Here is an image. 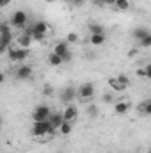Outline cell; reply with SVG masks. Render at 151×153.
<instances>
[{
    "mask_svg": "<svg viewBox=\"0 0 151 153\" xmlns=\"http://www.w3.org/2000/svg\"><path fill=\"white\" fill-rule=\"evenodd\" d=\"M89 116H93V117L98 116V107L96 105H89Z\"/></svg>",
    "mask_w": 151,
    "mask_h": 153,
    "instance_id": "cell-28",
    "label": "cell"
},
{
    "mask_svg": "<svg viewBox=\"0 0 151 153\" xmlns=\"http://www.w3.org/2000/svg\"><path fill=\"white\" fill-rule=\"evenodd\" d=\"M64 2H68V4H70V0H64Z\"/></svg>",
    "mask_w": 151,
    "mask_h": 153,
    "instance_id": "cell-36",
    "label": "cell"
},
{
    "mask_svg": "<svg viewBox=\"0 0 151 153\" xmlns=\"http://www.w3.org/2000/svg\"><path fill=\"white\" fill-rule=\"evenodd\" d=\"M13 0H0V7H5V5H9Z\"/></svg>",
    "mask_w": 151,
    "mask_h": 153,
    "instance_id": "cell-32",
    "label": "cell"
},
{
    "mask_svg": "<svg viewBox=\"0 0 151 153\" xmlns=\"http://www.w3.org/2000/svg\"><path fill=\"white\" fill-rule=\"evenodd\" d=\"M103 102H112V94H103Z\"/></svg>",
    "mask_w": 151,
    "mask_h": 153,
    "instance_id": "cell-31",
    "label": "cell"
},
{
    "mask_svg": "<svg viewBox=\"0 0 151 153\" xmlns=\"http://www.w3.org/2000/svg\"><path fill=\"white\" fill-rule=\"evenodd\" d=\"M76 41H78V36H76L75 32H70V34H68V38H66V43H68V45H71V43H76Z\"/></svg>",
    "mask_w": 151,
    "mask_h": 153,
    "instance_id": "cell-26",
    "label": "cell"
},
{
    "mask_svg": "<svg viewBox=\"0 0 151 153\" xmlns=\"http://www.w3.org/2000/svg\"><path fill=\"white\" fill-rule=\"evenodd\" d=\"M62 121H64V119H62V114H59V112H50V116H48V123H50L55 130L61 126Z\"/></svg>",
    "mask_w": 151,
    "mask_h": 153,
    "instance_id": "cell-11",
    "label": "cell"
},
{
    "mask_svg": "<svg viewBox=\"0 0 151 153\" xmlns=\"http://www.w3.org/2000/svg\"><path fill=\"white\" fill-rule=\"evenodd\" d=\"M5 52H7V48H5V46H2V45H0V55H4V53H5Z\"/></svg>",
    "mask_w": 151,
    "mask_h": 153,
    "instance_id": "cell-33",
    "label": "cell"
},
{
    "mask_svg": "<svg viewBox=\"0 0 151 153\" xmlns=\"http://www.w3.org/2000/svg\"><path fill=\"white\" fill-rule=\"evenodd\" d=\"M115 78H117V82H119V84H121V85H123L124 89H126V87L130 85V78H128L126 75H117Z\"/></svg>",
    "mask_w": 151,
    "mask_h": 153,
    "instance_id": "cell-24",
    "label": "cell"
},
{
    "mask_svg": "<svg viewBox=\"0 0 151 153\" xmlns=\"http://www.w3.org/2000/svg\"><path fill=\"white\" fill-rule=\"evenodd\" d=\"M32 76V68L29 64H21L18 70H16V78L18 80H29Z\"/></svg>",
    "mask_w": 151,
    "mask_h": 153,
    "instance_id": "cell-8",
    "label": "cell"
},
{
    "mask_svg": "<svg viewBox=\"0 0 151 153\" xmlns=\"http://www.w3.org/2000/svg\"><path fill=\"white\" fill-rule=\"evenodd\" d=\"M84 2H85V0H70V4H73L75 7H80V5H84Z\"/></svg>",
    "mask_w": 151,
    "mask_h": 153,
    "instance_id": "cell-30",
    "label": "cell"
},
{
    "mask_svg": "<svg viewBox=\"0 0 151 153\" xmlns=\"http://www.w3.org/2000/svg\"><path fill=\"white\" fill-rule=\"evenodd\" d=\"M48 64H50V66H53V68H57V66H61V64H62V57L52 52V53L48 55Z\"/></svg>",
    "mask_w": 151,
    "mask_h": 153,
    "instance_id": "cell-16",
    "label": "cell"
},
{
    "mask_svg": "<svg viewBox=\"0 0 151 153\" xmlns=\"http://www.w3.org/2000/svg\"><path fill=\"white\" fill-rule=\"evenodd\" d=\"M57 130L48 123V119L46 121H34V125H32V135L34 137H44V135H53Z\"/></svg>",
    "mask_w": 151,
    "mask_h": 153,
    "instance_id": "cell-1",
    "label": "cell"
},
{
    "mask_svg": "<svg viewBox=\"0 0 151 153\" xmlns=\"http://www.w3.org/2000/svg\"><path fill=\"white\" fill-rule=\"evenodd\" d=\"M16 41H18V48H30V45H32V38L25 36V34H20Z\"/></svg>",
    "mask_w": 151,
    "mask_h": 153,
    "instance_id": "cell-12",
    "label": "cell"
},
{
    "mask_svg": "<svg viewBox=\"0 0 151 153\" xmlns=\"http://www.w3.org/2000/svg\"><path fill=\"white\" fill-rule=\"evenodd\" d=\"M0 45L5 46V48H9L13 45V32H2L0 34Z\"/></svg>",
    "mask_w": 151,
    "mask_h": 153,
    "instance_id": "cell-15",
    "label": "cell"
},
{
    "mask_svg": "<svg viewBox=\"0 0 151 153\" xmlns=\"http://www.w3.org/2000/svg\"><path fill=\"white\" fill-rule=\"evenodd\" d=\"M128 109H130V103H128V102H115V103H114L115 114H126Z\"/></svg>",
    "mask_w": 151,
    "mask_h": 153,
    "instance_id": "cell-14",
    "label": "cell"
},
{
    "mask_svg": "<svg viewBox=\"0 0 151 153\" xmlns=\"http://www.w3.org/2000/svg\"><path fill=\"white\" fill-rule=\"evenodd\" d=\"M76 117H78V111H76V107L70 105V107H66V109H64V112H62V119H64V121L73 123Z\"/></svg>",
    "mask_w": 151,
    "mask_h": 153,
    "instance_id": "cell-9",
    "label": "cell"
},
{
    "mask_svg": "<svg viewBox=\"0 0 151 153\" xmlns=\"http://www.w3.org/2000/svg\"><path fill=\"white\" fill-rule=\"evenodd\" d=\"M27 22H29V14L25 13V11H16L13 16H11V27H14V29H23L25 25H27Z\"/></svg>",
    "mask_w": 151,
    "mask_h": 153,
    "instance_id": "cell-4",
    "label": "cell"
},
{
    "mask_svg": "<svg viewBox=\"0 0 151 153\" xmlns=\"http://www.w3.org/2000/svg\"><path fill=\"white\" fill-rule=\"evenodd\" d=\"M148 34H151V32H150V29H146V27H139V29L133 30V38L137 39V41H141L144 36H148Z\"/></svg>",
    "mask_w": 151,
    "mask_h": 153,
    "instance_id": "cell-17",
    "label": "cell"
},
{
    "mask_svg": "<svg viewBox=\"0 0 151 153\" xmlns=\"http://www.w3.org/2000/svg\"><path fill=\"white\" fill-rule=\"evenodd\" d=\"M73 98H76V89H73V87H66V89L62 91V94H61V100H62L64 103H71Z\"/></svg>",
    "mask_w": 151,
    "mask_h": 153,
    "instance_id": "cell-10",
    "label": "cell"
},
{
    "mask_svg": "<svg viewBox=\"0 0 151 153\" xmlns=\"http://www.w3.org/2000/svg\"><path fill=\"white\" fill-rule=\"evenodd\" d=\"M109 85L112 87L114 91H124V87H123V85H121V84L117 82V78H115V76H112V78H109Z\"/></svg>",
    "mask_w": 151,
    "mask_h": 153,
    "instance_id": "cell-22",
    "label": "cell"
},
{
    "mask_svg": "<svg viewBox=\"0 0 151 153\" xmlns=\"http://www.w3.org/2000/svg\"><path fill=\"white\" fill-rule=\"evenodd\" d=\"M53 53L61 55V57H62V62H70V61H71L70 45H68L66 41H59V43H55V46H53Z\"/></svg>",
    "mask_w": 151,
    "mask_h": 153,
    "instance_id": "cell-5",
    "label": "cell"
},
{
    "mask_svg": "<svg viewBox=\"0 0 151 153\" xmlns=\"http://www.w3.org/2000/svg\"><path fill=\"white\" fill-rule=\"evenodd\" d=\"M89 32L91 34H105V29L100 23H89Z\"/></svg>",
    "mask_w": 151,
    "mask_h": 153,
    "instance_id": "cell-19",
    "label": "cell"
},
{
    "mask_svg": "<svg viewBox=\"0 0 151 153\" xmlns=\"http://www.w3.org/2000/svg\"><path fill=\"white\" fill-rule=\"evenodd\" d=\"M5 53L9 55V61H13V62H23L29 57V48H13V46H9Z\"/></svg>",
    "mask_w": 151,
    "mask_h": 153,
    "instance_id": "cell-3",
    "label": "cell"
},
{
    "mask_svg": "<svg viewBox=\"0 0 151 153\" xmlns=\"http://www.w3.org/2000/svg\"><path fill=\"white\" fill-rule=\"evenodd\" d=\"M57 130H59L62 135H68V134H71V130H73V128H71V123H68V121H62V123H61V126H59Z\"/></svg>",
    "mask_w": 151,
    "mask_h": 153,
    "instance_id": "cell-20",
    "label": "cell"
},
{
    "mask_svg": "<svg viewBox=\"0 0 151 153\" xmlns=\"http://www.w3.org/2000/svg\"><path fill=\"white\" fill-rule=\"evenodd\" d=\"M4 80H5V75H4V73H0V84H2Z\"/></svg>",
    "mask_w": 151,
    "mask_h": 153,
    "instance_id": "cell-35",
    "label": "cell"
},
{
    "mask_svg": "<svg viewBox=\"0 0 151 153\" xmlns=\"http://www.w3.org/2000/svg\"><path fill=\"white\" fill-rule=\"evenodd\" d=\"M139 107H141V111H142L144 114H151V100H144Z\"/></svg>",
    "mask_w": 151,
    "mask_h": 153,
    "instance_id": "cell-23",
    "label": "cell"
},
{
    "mask_svg": "<svg viewBox=\"0 0 151 153\" xmlns=\"http://www.w3.org/2000/svg\"><path fill=\"white\" fill-rule=\"evenodd\" d=\"M50 93H52V89H50V87L46 85V87H44V94H50Z\"/></svg>",
    "mask_w": 151,
    "mask_h": 153,
    "instance_id": "cell-34",
    "label": "cell"
},
{
    "mask_svg": "<svg viewBox=\"0 0 151 153\" xmlns=\"http://www.w3.org/2000/svg\"><path fill=\"white\" fill-rule=\"evenodd\" d=\"M115 0H96V5L98 7H103V5H114Z\"/></svg>",
    "mask_w": 151,
    "mask_h": 153,
    "instance_id": "cell-27",
    "label": "cell"
},
{
    "mask_svg": "<svg viewBox=\"0 0 151 153\" xmlns=\"http://www.w3.org/2000/svg\"><path fill=\"white\" fill-rule=\"evenodd\" d=\"M130 0H115L114 2V7L117 9V11H128L130 9Z\"/></svg>",
    "mask_w": 151,
    "mask_h": 153,
    "instance_id": "cell-18",
    "label": "cell"
},
{
    "mask_svg": "<svg viewBox=\"0 0 151 153\" xmlns=\"http://www.w3.org/2000/svg\"><path fill=\"white\" fill-rule=\"evenodd\" d=\"M94 93H96V87H94V84H91V82H85V84H82V85L76 89V96H78L80 100H91V98L94 96Z\"/></svg>",
    "mask_w": 151,
    "mask_h": 153,
    "instance_id": "cell-6",
    "label": "cell"
},
{
    "mask_svg": "<svg viewBox=\"0 0 151 153\" xmlns=\"http://www.w3.org/2000/svg\"><path fill=\"white\" fill-rule=\"evenodd\" d=\"M139 45H141V48H150V46H151V34L144 36V38L139 41Z\"/></svg>",
    "mask_w": 151,
    "mask_h": 153,
    "instance_id": "cell-25",
    "label": "cell"
},
{
    "mask_svg": "<svg viewBox=\"0 0 151 153\" xmlns=\"http://www.w3.org/2000/svg\"><path fill=\"white\" fill-rule=\"evenodd\" d=\"M2 32H11L9 23H0V34H2Z\"/></svg>",
    "mask_w": 151,
    "mask_h": 153,
    "instance_id": "cell-29",
    "label": "cell"
},
{
    "mask_svg": "<svg viewBox=\"0 0 151 153\" xmlns=\"http://www.w3.org/2000/svg\"><path fill=\"white\" fill-rule=\"evenodd\" d=\"M89 41H91L93 46H101V45L107 41V36H105V34H91Z\"/></svg>",
    "mask_w": 151,
    "mask_h": 153,
    "instance_id": "cell-13",
    "label": "cell"
},
{
    "mask_svg": "<svg viewBox=\"0 0 151 153\" xmlns=\"http://www.w3.org/2000/svg\"><path fill=\"white\" fill-rule=\"evenodd\" d=\"M30 27H32V41H43L46 38V34H48V23L46 22L39 20Z\"/></svg>",
    "mask_w": 151,
    "mask_h": 153,
    "instance_id": "cell-2",
    "label": "cell"
},
{
    "mask_svg": "<svg viewBox=\"0 0 151 153\" xmlns=\"http://www.w3.org/2000/svg\"><path fill=\"white\" fill-rule=\"evenodd\" d=\"M50 107L48 105H38L36 109H34V112H32V119L34 121H46L48 119V116H50Z\"/></svg>",
    "mask_w": 151,
    "mask_h": 153,
    "instance_id": "cell-7",
    "label": "cell"
},
{
    "mask_svg": "<svg viewBox=\"0 0 151 153\" xmlns=\"http://www.w3.org/2000/svg\"><path fill=\"white\" fill-rule=\"evenodd\" d=\"M137 75L142 78H151V64H146V68L142 70H137Z\"/></svg>",
    "mask_w": 151,
    "mask_h": 153,
    "instance_id": "cell-21",
    "label": "cell"
}]
</instances>
